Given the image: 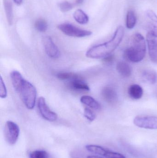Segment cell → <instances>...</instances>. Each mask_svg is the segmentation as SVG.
Segmentation results:
<instances>
[{
  "label": "cell",
  "instance_id": "e0dca14e",
  "mask_svg": "<svg viewBox=\"0 0 157 158\" xmlns=\"http://www.w3.org/2000/svg\"><path fill=\"white\" fill-rule=\"evenodd\" d=\"M128 93L130 97L135 100L142 98L143 94V90L139 85L133 84L129 86Z\"/></svg>",
  "mask_w": 157,
  "mask_h": 158
},
{
  "label": "cell",
  "instance_id": "9a60e30c",
  "mask_svg": "<svg viewBox=\"0 0 157 158\" xmlns=\"http://www.w3.org/2000/svg\"><path fill=\"white\" fill-rule=\"evenodd\" d=\"M10 78L15 90L18 93L26 80L18 71L16 70L11 72Z\"/></svg>",
  "mask_w": 157,
  "mask_h": 158
},
{
  "label": "cell",
  "instance_id": "ffe728a7",
  "mask_svg": "<svg viewBox=\"0 0 157 158\" xmlns=\"http://www.w3.org/2000/svg\"><path fill=\"white\" fill-rule=\"evenodd\" d=\"M75 20L79 24L84 25L88 23L89 18L88 16L83 10L78 9L73 14Z\"/></svg>",
  "mask_w": 157,
  "mask_h": 158
},
{
  "label": "cell",
  "instance_id": "f546056e",
  "mask_svg": "<svg viewBox=\"0 0 157 158\" xmlns=\"http://www.w3.org/2000/svg\"><path fill=\"white\" fill-rule=\"evenodd\" d=\"M74 2L76 6L80 5L83 3V0H76Z\"/></svg>",
  "mask_w": 157,
  "mask_h": 158
},
{
  "label": "cell",
  "instance_id": "2e32d148",
  "mask_svg": "<svg viewBox=\"0 0 157 158\" xmlns=\"http://www.w3.org/2000/svg\"><path fill=\"white\" fill-rule=\"evenodd\" d=\"M116 69L118 73L124 77H129L132 74L131 66L125 61H120L116 65Z\"/></svg>",
  "mask_w": 157,
  "mask_h": 158
},
{
  "label": "cell",
  "instance_id": "ba28073f",
  "mask_svg": "<svg viewBox=\"0 0 157 158\" xmlns=\"http://www.w3.org/2000/svg\"><path fill=\"white\" fill-rule=\"evenodd\" d=\"M37 107L40 113L43 118L50 122L55 121L57 120L58 118L57 114L50 109L44 98L41 97L38 98Z\"/></svg>",
  "mask_w": 157,
  "mask_h": 158
},
{
  "label": "cell",
  "instance_id": "5bb4252c",
  "mask_svg": "<svg viewBox=\"0 0 157 158\" xmlns=\"http://www.w3.org/2000/svg\"><path fill=\"white\" fill-rule=\"evenodd\" d=\"M69 86L72 89L77 91H88L90 90L88 84L78 76L70 80Z\"/></svg>",
  "mask_w": 157,
  "mask_h": 158
},
{
  "label": "cell",
  "instance_id": "f1b7e54d",
  "mask_svg": "<svg viewBox=\"0 0 157 158\" xmlns=\"http://www.w3.org/2000/svg\"><path fill=\"white\" fill-rule=\"evenodd\" d=\"M23 0H14V2L17 5H20L23 3Z\"/></svg>",
  "mask_w": 157,
  "mask_h": 158
},
{
  "label": "cell",
  "instance_id": "4316f807",
  "mask_svg": "<svg viewBox=\"0 0 157 158\" xmlns=\"http://www.w3.org/2000/svg\"><path fill=\"white\" fill-rule=\"evenodd\" d=\"M0 96L3 98H5L7 96L6 86L2 77H1L0 79Z\"/></svg>",
  "mask_w": 157,
  "mask_h": 158
},
{
  "label": "cell",
  "instance_id": "52a82bcc",
  "mask_svg": "<svg viewBox=\"0 0 157 158\" xmlns=\"http://www.w3.org/2000/svg\"><path fill=\"white\" fill-rule=\"evenodd\" d=\"M85 148L87 151L92 154L102 156L106 158H126L122 154L109 151L99 146L88 145L86 146Z\"/></svg>",
  "mask_w": 157,
  "mask_h": 158
},
{
  "label": "cell",
  "instance_id": "5b68a950",
  "mask_svg": "<svg viewBox=\"0 0 157 158\" xmlns=\"http://www.w3.org/2000/svg\"><path fill=\"white\" fill-rule=\"evenodd\" d=\"M20 134V129L14 122L8 121L4 128V136L6 141L10 145H14L18 140Z\"/></svg>",
  "mask_w": 157,
  "mask_h": 158
},
{
  "label": "cell",
  "instance_id": "603a6c76",
  "mask_svg": "<svg viewBox=\"0 0 157 158\" xmlns=\"http://www.w3.org/2000/svg\"><path fill=\"white\" fill-rule=\"evenodd\" d=\"M76 6L75 2L72 3L66 0H64L59 4V8L62 12L65 13L72 10Z\"/></svg>",
  "mask_w": 157,
  "mask_h": 158
},
{
  "label": "cell",
  "instance_id": "cb8c5ba5",
  "mask_svg": "<svg viewBox=\"0 0 157 158\" xmlns=\"http://www.w3.org/2000/svg\"><path fill=\"white\" fill-rule=\"evenodd\" d=\"M35 27L36 29L38 31L45 32L48 29V23L45 19H39L35 21Z\"/></svg>",
  "mask_w": 157,
  "mask_h": 158
},
{
  "label": "cell",
  "instance_id": "d6986e66",
  "mask_svg": "<svg viewBox=\"0 0 157 158\" xmlns=\"http://www.w3.org/2000/svg\"><path fill=\"white\" fill-rule=\"evenodd\" d=\"M3 5L7 22L9 25H12L14 19L13 4L11 0H3Z\"/></svg>",
  "mask_w": 157,
  "mask_h": 158
},
{
  "label": "cell",
  "instance_id": "6da1fadb",
  "mask_svg": "<svg viewBox=\"0 0 157 158\" xmlns=\"http://www.w3.org/2000/svg\"><path fill=\"white\" fill-rule=\"evenodd\" d=\"M124 28L119 26L114 32L111 40L104 43L95 45L88 50L86 56L88 58L99 59L104 58L111 54L117 49L124 36Z\"/></svg>",
  "mask_w": 157,
  "mask_h": 158
},
{
  "label": "cell",
  "instance_id": "9c48e42d",
  "mask_svg": "<svg viewBox=\"0 0 157 158\" xmlns=\"http://www.w3.org/2000/svg\"><path fill=\"white\" fill-rule=\"evenodd\" d=\"M42 43L45 52L49 57L53 59L60 57L61 53L59 49L50 36H44L42 39Z\"/></svg>",
  "mask_w": 157,
  "mask_h": 158
},
{
  "label": "cell",
  "instance_id": "8fae6325",
  "mask_svg": "<svg viewBox=\"0 0 157 158\" xmlns=\"http://www.w3.org/2000/svg\"><path fill=\"white\" fill-rule=\"evenodd\" d=\"M147 19V29L148 33L157 38V15L152 10H148L146 12Z\"/></svg>",
  "mask_w": 157,
  "mask_h": 158
},
{
  "label": "cell",
  "instance_id": "8992f818",
  "mask_svg": "<svg viewBox=\"0 0 157 158\" xmlns=\"http://www.w3.org/2000/svg\"><path fill=\"white\" fill-rule=\"evenodd\" d=\"M134 123L139 128L157 130V116H139L134 119Z\"/></svg>",
  "mask_w": 157,
  "mask_h": 158
},
{
  "label": "cell",
  "instance_id": "ac0fdd59",
  "mask_svg": "<svg viewBox=\"0 0 157 158\" xmlns=\"http://www.w3.org/2000/svg\"><path fill=\"white\" fill-rule=\"evenodd\" d=\"M80 101L82 104L93 109L99 110L101 109V106L100 103L90 96H83L80 98Z\"/></svg>",
  "mask_w": 157,
  "mask_h": 158
},
{
  "label": "cell",
  "instance_id": "277c9868",
  "mask_svg": "<svg viewBox=\"0 0 157 158\" xmlns=\"http://www.w3.org/2000/svg\"><path fill=\"white\" fill-rule=\"evenodd\" d=\"M58 28L65 35L70 37L83 38L90 36L92 32L89 31L82 29L69 23L58 25Z\"/></svg>",
  "mask_w": 157,
  "mask_h": 158
},
{
  "label": "cell",
  "instance_id": "4fadbf2b",
  "mask_svg": "<svg viewBox=\"0 0 157 158\" xmlns=\"http://www.w3.org/2000/svg\"><path fill=\"white\" fill-rule=\"evenodd\" d=\"M140 76L143 81L150 84H154L157 82V73L152 69H145L141 71Z\"/></svg>",
  "mask_w": 157,
  "mask_h": 158
},
{
  "label": "cell",
  "instance_id": "30bf717a",
  "mask_svg": "<svg viewBox=\"0 0 157 158\" xmlns=\"http://www.w3.org/2000/svg\"><path fill=\"white\" fill-rule=\"evenodd\" d=\"M157 38L149 33L146 36V41L148 47L149 57L152 62L157 64Z\"/></svg>",
  "mask_w": 157,
  "mask_h": 158
},
{
  "label": "cell",
  "instance_id": "7402d4cb",
  "mask_svg": "<svg viewBox=\"0 0 157 158\" xmlns=\"http://www.w3.org/2000/svg\"><path fill=\"white\" fill-rule=\"evenodd\" d=\"M29 158H55L52 155L44 150H35L29 154Z\"/></svg>",
  "mask_w": 157,
  "mask_h": 158
},
{
  "label": "cell",
  "instance_id": "484cf974",
  "mask_svg": "<svg viewBox=\"0 0 157 158\" xmlns=\"http://www.w3.org/2000/svg\"><path fill=\"white\" fill-rule=\"evenodd\" d=\"M84 116L90 122H93L96 118V115L90 109L86 108L84 110Z\"/></svg>",
  "mask_w": 157,
  "mask_h": 158
},
{
  "label": "cell",
  "instance_id": "4dcf8cb0",
  "mask_svg": "<svg viewBox=\"0 0 157 158\" xmlns=\"http://www.w3.org/2000/svg\"><path fill=\"white\" fill-rule=\"evenodd\" d=\"M87 158H104L103 157H101L100 156H88Z\"/></svg>",
  "mask_w": 157,
  "mask_h": 158
},
{
  "label": "cell",
  "instance_id": "3957f363",
  "mask_svg": "<svg viewBox=\"0 0 157 158\" xmlns=\"http://www.w3.org/2000/svg\"><path fill=\"white\" fill-rule=\"evenodd\" d=\"M18 94L27 108L32 110L36 105L37 90L35 86L28 81H25Z\"/></svg>",
  "mask_w": 157,
  "mask_h": 158
},
{
  "label": "cell",
  "instance_id": "83f0119b",
  "mask_svg": "<svg viewBox=\"0 0 157 158\" xmlns=\"http://www.w3.org/2000/svg\"><path fill=\"white\" fill-rule=\"evenodd\" d=\"M114 59L115 56L112 55H110L103 58V60L106 64H110L112 63L114 61Z\"/></svg>",
  "mask_w": 157,
  "mask_h": 158
},
{
  "label": "cell",
  "instance_id": "7c38bea8",
  "mask_svg": "<svg viewBox=\"0 0 157 158\" xmlns=\"http://www.w3.org/2000/svg\"><path fill=\"white\" fill-rule=\"evenodd\" d=\"M103 99L109 104H115L118 101V94L115 89L111 86H106L101 91Z\"/></svg>",
  "mask_w": 157,
  "mask_h": 158
},
{
  "label": "cell",
  "instance_id": "d4e9b609",
  "mask_svg": "<svg viewBox=\"0 0 157 158\" xmlns=\"http://www.w3.org/2000/svg\"><path fill=\"white\" fill-rule=\"evenodd\" d=\"M58 79L62 80H71L77 77V75L71 72H59L56 75Z\"/></svg>",
  "mask_w": 157,
  "mask_h": 158
},
{
  "label": "cell",
  "instance_id": "44dd1931",
  "mask_svg": "<svg viewBox=\"0 0 157 158\" xmlns=\"http://www.w3.org/2000/svg\"><path fill=\"white\" fill-rule=\"evenodd\" d=\"M136 23V16L135 13L133 10H129L126 15V27L129 29H131L135 27Z\"/></svg>",
  "mask_w": 157,
  "mask_h": 158
},
{
  "label": "cell",
  "instance_id": "7a4b0ae2",
  "mask_svg": "<svg viewBox=\"0 0 157 158\" xmlns=\"http://www.w3.org/2000/svg\"><path fill=\"white\" fill-rule=\"evenodd\" d=\"M146 53V43L144 37L140 33H135L131 37L130 47L124 50V58L132 63H139L144 58Z\"/></svg>",
  "mask_w": 157,
  "mask_h": 158
}]
</instances>
